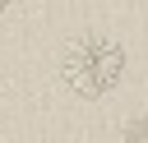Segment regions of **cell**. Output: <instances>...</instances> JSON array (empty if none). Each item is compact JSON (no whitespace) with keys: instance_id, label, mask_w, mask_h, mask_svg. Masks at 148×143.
Returning a JSON list of instances; mask_svg holds the SVG:
<instances>
[{"instance_id":"6da1fadb","label":"cell","mask_w":148,"mask_h":143,"mask_svg":"<svg viewBox=\"0 0 148 143\" xmlns=\"http://www.w3.org/2000/svg\"><path fill=\"white\" fill-rule=\"evenodd\" d=\"M60 69H65V83L79 97H106L125 74V46L116 37H92V32L74 37Z\"/></svg>"},{"instance_id":"7a4b0ae2","label":"cell","mask_w":148,"mask_h":143,"mask_svg":"<svg viewBox=\"0 0 148 143\" xmlns=\"http://www.w3.org/2000/svg\"><path fill=\"white\" fill-rule=\"evenodd\" d=\"M125 143H148V115H143L139 125H130V129H125Z\"/></svg>"},{"instance_id":"3957f363","label":"cell","mask_w":148,"mask_h":143,"mask_svg":"<svg viewBox=\"0 0 148 143\" xmlns=\"http://www.w3.org/2000/svg\"><path fill=\"white\" fill-rule=\"evenodd\" d=\"M5 9H9V0H0V14H5Z\"/></svg>"}]
</instances>
